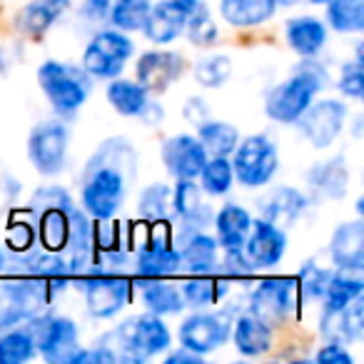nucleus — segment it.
Here are the masks:
<instances>
[{"label": "nucleus", "instance_id": "24", "mask_svg": "<svg viewBox=\"0 0 364 364\" xmlns=\"http://www.w3.org/2000/svg\"><path fill=\"white\" fill-rule=\"evenodd\" d=\"M235 342V349L245 357H259V354L272 349V327L264 319L255 317L252 312L240 314L237 319H232V332H230Z\"/></svg>", "mask_w": 364, "mask_h": 364}, {"label": "nucleus", "instance_id": "44", "mask_svg": "<svg viewBox=\"0 0 364 364\" xmlns=\"http://www.w3.org/2000/svg\"><path fill=\"white\" fill-rule=\"evenodd\" d=\"M220 264H223V272L232 279H247L250 274L255 272V264L245 257L242 250H230V252H225V259Z\"/></svg>", "mask_w": 364, "mask_h": 364}, {"label": "nucleus", "instance_id": "3", "mask_svg": "<svg viewBox=\"0 0 364 364\" xmlns=\"http://www.w3.org/2000/svg\"><path fill=\"white\" fill-rule=\"evenodd\" d=\"M302 63L299 70H294L292 77H287L284 82L274 85L269 90L267 100H264V110H267V117H272L274 122H282V125H292V122L299 120L304 110L309 107V102L314 100L317 90L322 85L329 82V75L319 63L309 60Z\"/></svg>", "mask_w": 364, "mask_h": 364}, {"label": "nucleus", "instance_id": "7", "mask_svg": "<svg viewBox=\"0 0 364 364\" xmlns=\"http://www.w3.org/2000/svg\"><path fill=\"white\" fill-rule=\"evenodd\" d=\"M31 334L36 337V347L48 362L73 364L75 354L80 352L77 342V324L70 317H55V314H41L26 322Z\"/></svg>", "mask_w": 364, "mask_h": 364}, {"label": "nucleus", "instance_id": "9", "mask_svg": "<svg viewBox=\"0 0 364 364\" xmlns=\"http://www.w3.org/2000/svg\"><path fill=\"white\" fill-rule=\"evenodd\" d=\"M135 53V43L125 36L122 31H100L82 53L80 68L90 77L97 80H112L122 73L125 63Z\"/></svg>", "mask_w": 364, "mask_h": 364}, {"label": "nucleus", "instance_id": "25", "mask_svg": "<svg viewBox=\"0 0 364 364\" xmlns=\"http://www.w3.org/2000/svg\"><path fill=\"white\" fill-rule=\"evenodd\" d=\"M322 334L334 342H359L364 334V297H354L339 312H324L322 314Z\"/></svg>", "mask_w": 364, "mask_h": 364}, {"label": "nucleus", "instance_id": "2", "mask_svg": "<svg viewBox=\"0 0 364 364\" xmlns=\"http://www.w3.org/2000/svg\"><path fill=\"white\" fill-rule=\"evenodd\" d=\"M105 347H110L117 354V359H130V362H142V359L157 357L167 352L172 344V334L162 317L157 314H135L127 317L122 324L102 337Z\"/></svg>", "mask_w": 364, "mask_h": 364}, {"label": "nucleus", "instance_id": "18", "mask_svg": "<svg viewBox=\"0 0 364 364\" xmlns=\"http://www.w3.org/2000/svg\"><path fill=\"white\" fill-rule=\"evenodd\" d=\"M307 195L297 188H289V185H282V188H274L259 200V215L269 223H274L277 228H292L304 213H307Z\"/></svg>", "mask_w": 364, "mask_h": 364}, {"label": "nucleus", "instance_id": "39", "mask_svg": "<svg viewBox=\"0 0 364 364\" xmlns=\"http://www.w3.org/2000/svg\"><path fill=\"white\" fill-rule=\"evenodd\" d=\"M150 8H152V0H112L107 16H110L112 26L117 31L132 33V31H142Z\"/></svg>", "mask_w": 364, "mask_h": 364}, {"label": "nucleus", "instance_id": "19", "mask_svg": "<svg viewBox=\"0 0 364 364\" xmlns=\"http://www.w3.org/2000/svg\"><path fill=\"white\" fill-rule=\"evenodd\" d=\"M172 213L182 220V228H188V235L205 230V225L213 220V210L203 200V190L195 185V180H177L172 190Z\"/></svg>", "mask_w": 364, "mask_h": 364}, {"label": "nucleus", "instance_id": "43", "mask_svg": "<svg viewBox=\"0 0 364 364\" xmlns=\"http://www.w3.org/2000/svg\"><path fill=\"white\" fill-rule=\"evenodd\" d=\"M185 33H188V38L198 48H210L215 41H218V26H215L213 18H210V11H205L203 16L195 18Z\"/></svg>", "mask_w": 364, "mask_h": 364}, {"label": "nucleus", "instance_id": "29", "mask_svg": "<svg viewBox=\"0 0 364 364\" xmlns=\"http://www.w3.org/2000/svg\"><path fill=\"white\" fill-rule=\"evenodd\" d=\"M277 11L274 0H220V16L232 28H257Z\"/></svg>", "mask_w": 364, "mask_h": 364}, {"label": "nucleus", "instance_id": "11", "mask_svg": "<svg viewBox=\"0 0 364 364\" xmlns=\"http://www.w3.org/2000/svg\"><path fill=\"white\" fill-rule=\"evenodd\" d=\"M205 11H208V6L203 0H162L150 8L142 31L150 43L167 46L188 31L190 23L198 16H203Z\"/></svg>", "mask_w": 364, "mask_h": 364}, {"label": "nucleus", "instance_id": "8", "mask_svg": "<svg viewBox=\"0 0 364 364\" xmlns=\"http://www.w3.org/2000/svg\"><path fill=\"white\" fill-rule=\"evenodd\" d=\"M70 127L63 120H43L28 135V157L41 175L55 177L68 165Z\"/></svg>", "mask_w": 364, "mask_h": 364}, {"label": "nucleus", "instance_id": "13", "mask_svg": "<svg viewBox=\"0 0 364 364\" xmlns=\"http://www.w3.org/2000/svg\"><path fill=\"white\" fill-rule=\"evenodd\" d=\"M82 292H85V307L92 317L110 319L127 307L132 284L125 274L117 272H87Z\"/></svg>", "mask_w": 364, "mask_h": 364}, {"label": "nucleus", "instance_id": "30", "mask_svg": "<svg viewBox=\"0 0 364 364\" xmlns=\"http://www.w3.org/2000/svg\"><path fill=\"white\" fill-rule=\"evenodd\" d=\"M107 102L122 117H145L150 110V92L132 80H115L107 85Z\"/></svg>", "mask_w": 364, "mask_h": 364}, {"label": "nucleus", "instance_id": "38", "mask_svg": "<svg viewBox=\"0 0 364 364\" xmlns=\"http://www.w3.org/2000/svg\"><path fill=\"white\" fill-rule=\"evenodd\" d=\"M172 210V190L167 188L165 182H152L140 193V200H137V213H140L142 220L147 223H162L167 220Z\"/></svg>", "mask_w": 364, "mask_h": 364}, {"label": "nucleus", "instance_id": "47", "mask_svg": "<svg viewBox=\"0 0 364 364\" xmlns=\"http://www.w3.org/2000/svg\"><path fill=\"white\" fill-rule=\"evenodd\" d=\"M110 6H112V0H85L82 13H85L87 18H92V21H102V18L110 13Z\"/></svg>", "mask_w": 364, "mask_h": 364}, {"label": "nucleus", "instance_id": "21", "mask_svg": "<svg viewBox=\"0 0 364 364\" xmlns=\"http://www.w3.org/2000/svg\"><path fill=\"white\" fill-rule=\"evenodd\" d=\"M135 267H137V274L145 279L170 277V274H177L182 269L180 250L172 247L167 240L150 237L147 242H142L140 250H137Z\"/></svg>", "mask_w": 364, "mask_h": 364}, {"label": "nucleus", "instance_id": "26", "mask_svg": "<svg viewBox=\"0 0 364 364\" xmlns=\"http://www.w3.org/2000/svg\"><path fill=\"white\" fill-rule=\"evenodd\" d=\"M180 264L190 274H213L220 267V245L205 230L188 235L180 250Z\"/></svg>", "mask_w": 364, "mask_h": 364}, {"label": "nucleus", "instance_id": "6", "mask_svg": "<svg viewBox=\"0 0 364 364\" xmlns=\"http://www.w3.org/2000/svg\"><path fill=\"white\" fill-rule=\"evenodd\" d=\"M235 180L250 190L269 185L274 172L279 170V152L269 135H250L237 142L232 150Z\"/></svg>", "mask_w": 364, "mask_h": 364}, {"label": "nucleus", "instance_id": "5", "mask_svg": "<svg viewBox=\"0 0 364 364\" xmlns=\"http://www.w3.org/2000/svg\"><path fill=\"white\" fill-rule=\"evenodd\" d=\"M58 289L63 287L41 277H26V274L21 279L0 284V332L21 327L38 312H43Z\"/></svg>", "mask_w": 364, "mask_h": 364}, {"label": "nucleus", "instance_id": "23", "mask_svg": "<svg viewBox=\"0 0 364 364\" xmlns=\"http://www.w3.org/2000/svg\"><path fill=\"white\" fill-rule=\"evenodd\" d=\"M215 225V240H218L220 250L230 252V250H242L247 232L252 228V215L237 203H228L213 215Z\"/></svg>", "mask_w": 364, "mask_h": 364}, {"label": "nucleus", "instance_id": "50", "mask_svg": "<svg viewBox=\"0 0 364 364\" xmlns=\"http://www.w3.org/2000/svg\"><path fill=\"white\" fill-rule=\"evenodd\" d=\"M6 264H8V259H6V255L0 252V272H3V269H6Z\"/></svg>", "mask_w": 364, "mask_h": 364}, {"label": "nucleus", "instance_id": "34", "mask_svg": "<svg viewBox=\"0 0 364 364\" xmlns=\"http://www.w3.org/2000/svg\"><path fill=\"white\" fill-rule=\"evenodd\" d=\"M364 289V282L359 277V272H349V269H339L337 274H332L327 282V289L322 294L324 312H339L344 309L354 297H359Z\"/></svg>", "mask_w": 364, "mask_h": 364}, {"label": "nucleus", "instance_id": "1", "mask_svg": "<svg viewBox=\"0 0 364 364\" xmlns=\"http://www.w3.org/2000/svg\"><path fill=\"white\" fill-rule=\"evenodd\" d=\"M135 150L122 137L102 142L82 172V210L97 223H110L130 193L135 177Z\"/></svg>", "mask_w": 364, "mask_h": 364}, {"label": "nucleus", "instance_id": "15", "mask_svg": "<svg viewBox=\"0 0 364 364\" xmlns=\"http://www.w3.org/2000/svg\"><path fill=\"white\" fill-rule=\"evenodd\" d=\"M160 157L165 170L175 180H195L210 155L203 147V142L198 140V135H185L182 132V135H172L162 142Z\"/></svg>", "mask_w": 364, "mask_h": 364}, {"label": "nucleus", "instance_id": "49", "mask_svg": "<svg viewBox=\"0 0 364 364\" xmlns=\"http://www.w3.org/2000/svg\"><path fill=\"white\" fill-rule=\"evenodd\" d=\"M274 3H277V6H284V8H289V6H294V3H297V0H274Z\"/></svg>", "mask_w": 364, "mask_h": 364}, {"label": "nucleus", "instance_id": "17", "mask_svg": "<svg viewBox=\"0 0 364 364\" xmlns=\"http://www.w3.org/2000/svg\"><path fill=\"white\" fill-rule=\"evenodd\" d=\"M137 82L147 92H165L185 73V58L175 50H150L137 60Z\"/></svg>", "mask_w": 364, "mask_h": 364}, {"label": "nucleus", "instance_id": "42", "mask_svg": "<svg viewBox=\"0 0 364 364\" xmlns=\"http://www.w3.org/2000/svg\"><path fill=\"white\" fill-rule=\"evenodd\" d=\"M339 90L352 100H362L364 95V75H362V58H354L352 63L342 68V77H339Z\"/></svg>", "mask_w": 364, "mask_h": 364}, {"label": "nucleus", "instance_id": "33", "mask_svg": "<svg viewBox=\"0 0 364 364\" xmlns=\"http://www.w3.org/2000/svg\"><path fill=\"white\" fill-rule=\"evenodd\" d=\"M198 140L203 142L208 155L230 157L240 142V130L232 125V122L210 120V117H205L203 122H198Z\"/></svg>", "mask_w": 364, "mask_h": 364}, {"label": "nucleus", "instance_id": "22", "mask_svg": "<svg viewBox=\"0 0 364 364\" xmlns=\"http://www.w3.org/2000/svg\"><path fill=\"white\" fill-rule=\"evenodd\" d=\"M309 190L317 198L342 200L349 190V167L344 157H329L324 162H314L307 172Z\"/></svg>", "mask_w": 364, "mask_h": 364}, {"label": "nucleus", "instance_id": "10", "mask_svg": "<svg viewBox=\"0 0 364 364\" xmlns=\"http://www.w3.org/2000/svg\"><path fill=\"white\" fill-rule=\"evenodd\" d=\"M232 332V312L230 309H208V312H195L182 319L180 329V344L190 352L205 354L225 347Z\"/></svg>", "mask_w": 364, "mask_h": 364}, {"label": "nucleus", "instance_id": "48", "mask_svg": "<svg viewBox=\"0 0 364 364\" xmlns=\"http://www.w3.org/2000/svg\"><path fill=\"white\" fill-rule=\"evenodd\" d=\"M165 359H167L170 364H177V362H200L203 357H200V354H195V352H190V349L182 347V349H177V352H170Z\"/></svg>", "mask_w": 364, "mask_h": 364}, {"label": "nucleus", "instance_id": "40", "mask_svg": "<svg viewBox=\"0 0 364 364\" xmlns=\"http://www.w3.org/2000/svg\"><path fill=\"white\" fill-rule=\"evenodd\" d=\"M232 75V60L228 55H205L195 63V80L203 87H223Z\"/></svg>", "mask_w": 364, "mask_h": 364}, {"label": "nucleus", "instance_id": "41", "mask_svg": "<svg viewBox=\"0 0 364 364\" xmlns=\"http://www.w3.org/2000/svg\"><path fill=\"white\" fill-rule=\"evenodd\" d=\"M329 277H332V272H329V269L319 267L317 262H307L302 267V272H299L297 284H299V289H302V294L307 299H322Z\"/></svg>", "mask_w": 364, "mask_h": 364}, {"label": "nucleus", "instance_id": "36", "mask_svg": "<svg viewBox=\"0 0 364 364\" xmlns=\"http://www.w3.org/2000/svg\"><path fill=\"white\" fill-rule=\"evenodd\" d=\"M38 352L36 337L26 324L0 332V364H21L33 359Z\"/></svg>", "mask_w": 364, "mask_h": 364}, {"label": "nucleus", "instance_id": "31", "mask_svg": "<svg viewBox=\"0 0 364 364\" xmlns=\"http://www.w3.org/2000/svg\"><path fill=\"white\" fill-rule=\"evenodd\" d=\"M142 304L150 314L157 317H167V314H177L185 309V299L180 294V287L165 282V277H150L145 279L140 289Z\"/></svg>", "mask_w": 364, "mask_h": 364}, {"label": "nucleus", "instance_id": "14", "mask_svg": "<svg viewBox=\"0 0 364 364\" xmlns=\"http://www.w3.org/2000/svg\"><path fill=\"white\" fill-rule=\"evenodd\" d=\"M347 117H349L347 105L327 97V100L309 102L307 110L299 115L297 125L299 132L307 137V142L314 150H327L342 135L344 125H347Z\"/></svg>", "mask_w": 364, "mask_h": 364}, {"label": "nucleus", "instance_id": "52", "mask_svg": "<svg viewBox=\"0 0 364 364\" xmlns=\"http://www.w3.org/2000/svg\"><path fill=\"white\" fill-rule=\"evenodd\" d=\"M309 3H314V6H324V3H329V0H309Z\"/></svg>", "mask_w": 364, "mask_h": 364}, {"label": "nucleus", "instance_id": "27", "mask_svg": "<svg viewBox=\"0 0 364 364\" xmlns=\"http://www.w3.org/2000/svg\"><path fill=\"white\" fill-rule=\"evenodd\" d=\"M73 0H31L16 18V26L23 36L38 38L43 33H48L63 13L70 8Z\"/></svg>", "mask_w": 364, "mask_h": 364}, {"label": "nucleus", "instance_id": "35", "mask_svg": "<svg viewBox=\"0 0 364 364\" xmlns=\"http://www.w3.org/2000/svg\"><path fill=\"white\" fill-rule=\"evenodd\" d=\"M198 177L203 193L213 195V198H225L232 190V182H235L232 162L225 155H210Z\"/></svg>", "mask_w": 364, "mask_h": 364}, {"label": "nucleus", "instance_id": "46", "mask_svg": "<svg viewBox=\"0 0 364 364\" xmlns=\"http://www.w3.org/2000/svg\"><path fill=\"white\" fill-rule=\"evenodd\" d=\"M314 359L319 364H354V357L347 352V347H342V342H334V339L322 344V349H319Z\"/></svg>", "mask_w": 364, "mask_h": 364}, {"label": "nucleus", "instance_id": "45", "mask_svg": "<svg viewBox=\"0 0 364 364\" xmlns=\"http://www.w3.org/2000/svg\"><path fill=\"white\" fill-rule=\"evenodd\" d=\"M36 242V225H28V223H16L11 225L8 230V245H11L13 252L23 255L33 247Z\"/></svg>", "mask_w": 364, "mask_h": 364}, {"label": "nucleus", "instance_id": "12", "mask_svg": "<svg viewBox=\"0 0 364 364\" xmlns=\"http://www.w3.org/2000/svg\"><path fill=\"white\" fill-rule=\"evenodd\" d=\"M299 307L297 277H269L262 279L250 294V312L264 319L269 327L282 324Z\"/></svg>", "mask_w": 364, "mask_h": 364}, {"label": "nucleus", "instance_id": "51", "mask_svg": "<svg viewBox=\"0 0 364 364\" xmlns=\"http://www.w3.org/2000/svg\"><path fill=\"white\" fill-rule=\"evenodd\" d=\"M6 70V55H3V50H0V73Z\"/></svg>", "mask_w": 364, "mask_h": 364}, {"label": "nucleus", "instance_id": "28", "mask_svg": "<svg viewBox=\"0 0 364 364\" xmlns=\"http://www.w3.org/2000/svg\"><path fill=\"white\" fill-rule=\"evenodd\" d=\"M284 38L287 46L292 48L297 55L314 58L327 43V26L319 18L312 16H299L284 26Z\"/></svg>", "mask_w": 364, "mask_h": 364}, {"label": "nucleus", "instance_id": "4", "mask_svg": "<svg viewBox=\"0 0 364 364\" xmlns=\"http://www.w3.org/2000/svg\"><path fill=\"white\" fill-rule=\"evenodd\" d=\"M38 85L58 115H75L90 97L92 80L82 68L60 60H46L38 68Z\"/></svg>", "mask_w": 364, "mask_h": 364}, {"label": "nucleus", "instance_id": "16", "mask_svg": "<svg viewBox=\"0 0 364 364\" xmlns=\"http://www.w3.org/2000/svg\"><path fill=\"white\" fill-rule=\"evenodd\" d=\"M242 252L255 264V269L274 267V264L282 262L284 252H287V232L264 218L252 220V228H250L247 240L242 245Z\"/></svg>", "mask_w": 364, "mask_h": 364}, {"label": "nucleus", "instance_id": "37", "mask_svg": "<svg viewBox=\"0 0 364 364\" xmlns=\"http://www.w3.org/2000/svg\"><path fill=\"white\" fill-rule=\"evenodd\" d=\"M327 21L337 33H362L364 0H329Z\"/></svg>", "mask_w": 364, "mask_h": 364}, {"label": "nucleus", "instance_id": "32", "mask_svg": "<svg viewBox=\"0 0 364 364\" xmlns=\"http://www.w3.org/2000/svg\"><path fill=\"white\" fill-rule=\"evenodd\" d=\"M180 294L185 299V307L205 309L218 304L228 294V282L215 279L213 274H193L188 282L180 287Z\"/></svg>", "mask_w": 364, "mask_h": 364}, {"label": "nucleus", "instance_id": "20", "mask_svg": "<svg viewBox=\"0 0 364 364\" xmlns=\"http://www.w3.org/2000/svg\"><path fill=\"white\" fill-rule=\"evenodd\" d=\"M329 257L337 264V269L362 272V267H364V223L362 220L342 223L334 230L332 240H329Z\"/></svg>", "mask_w": 364, "mask_h": 364}]
</instances>
